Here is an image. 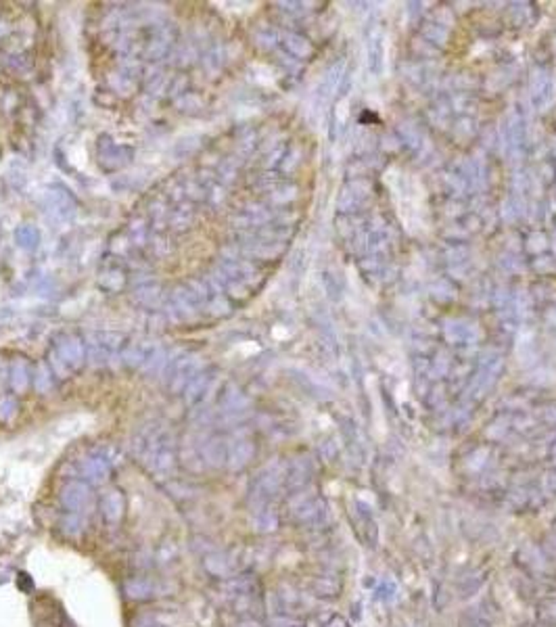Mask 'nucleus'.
Here are the masks:
<instances>
[{
  "label": "nucleus",
  "mask_w": 556,
  "mask_h": 627,
  "mask_svg": "<svg viewBox=\"0 0 556 627\" xmlns=\"http://www.w3.org/2000/svg\"><path fill=\"white\" fill-rule=\"evenodd\" d=\"M498 621V606L494 600H481L473 606H469L460 619L458 627H494Z\"/></svg>",
  "instance_id": "7ed1b4c3"
},
{
  "label": "nucleus",
  "mask_w": 556,
  "mask_h": 627,
  "mask_svg": "<svg viewBox=\"0 0 556 627\" xmlns=\"http://www.w3.org/2000/svg\"><path fill=\"white\" fill-rule=\"evenodd\" d=\"M63 531L67 533V536H71V538H78V536H82V531H84V521L80 519V515H67L65 519H63Z\"/></svg>",
  "instance_id": "4468645a"
},
{
  "label": "nucleus",
  "mask_w": 556,
  "mask_h": 627,
  "mask_svg": "<svg viewBox=\"0 0 556 627\" xmlns=\"http://www.w3.org/2000/svg\"><path fill=\"white\" fill-rule=\"evenodd\" d=\"M100 515L109 525H116L124 517V500L118 491H109L100 497Z\"/></svg>",
  "instance_id": "1a4fd4ad"
},
{
  "label": "nucleus",
  "mask_w": 556,
  "mask_h": 627,
  "mask_svg": "<svg viewBox=\"0 0 556 627\" xmlns=\"http://www.w3.org/2000/svg\"><path fill=\"white\" fill-rule=\"evenodd\" d=\"M322 627H350V625H348V621L341 615H332Z\"/></svg>",
  "instance_id": "f3484780"
},
{
  "label": "nucleus",
  "mask_w": 556,
  "mask_h": 627,
  "mask_svg": "<svg viewBox=\"0 0 556 627\" xmlns=\"http://www.w3.org/2000/svg\"><path fill=\"white\" fill-rule=\"evenodd\" d=\"M203 567L213 577L228 579V577H233V573L237 569V563H235V558L228 552H211V554L205 556Z\"/></svg>",
  "instance_id": "39448f33"
},
{
  "label": "nucleus",
  "mask_w": 556,
  "mask_h": 627,
  "mask_svg": "<svg viewBox=\"0 0 556 627\" xmlns=\"http://www.w3.org/2000/svg\"><path fill=\"white\" fill-rule=\"evenodd\" d=\"M253 529L260 533H272L278 529V513L264 506L253 511Z\"/></svg>",
  "instance_id": "9d476101"
},
{
  "label": "nucleus",
  "mask_w": 556,
  "mask_h": 627,
  "mask_svg": "<svg viewBox=\"0 0 556 627\" xmlns=\"http://www.w3.org/2000/svg\"><path fill=\"white\" fill-rule=\"evenodd\" d=\"M517 563L521 567V571H525L527 577H533V579H544L548 581L552 577V560L550 556L544 552L541 546H535V544H525L517 550Z\"/></svg>",
  "instance_id": "f257e3e1"
},
{
  "label": "nucleus",
  "mask_w": 556,
  "mask_h": 627,
  "mask_svg": "<svg viewBox=\"0 0 556 627\" xmlns=\"http://www.w3.org/2000/svg\"><path fill=\"white\" fill-rule=\"evenodd\" d=\"M508 504H510V509H514L517 513L529 509V506H531V493H529V489H525V487L512 489V491L508 493Z\"/></svg>",
  "instance_id": "ddd939ff"
},
{
  "label": "nucleus",
  "mask_w": 556,
  "mask_h": 627,
  "mask_svg": "<svg viewBox=\"0 0 556 627\" xmlns=\"http://www.w3.org/2000/svg\"><path fill=\"white\" fill-rule=\"evenodd\" d=\"M63 504L71 515H88L92 495L84 485H69L67 489H63Z\"/></svg>",
  "instance_id": "20e7f679"
},
{
  "label": "nucleus",
  "mask_w": 556,
  "mask_h": 627,
  "mask_svg": "<svg viewBox=\"0 0 556 627\" xmlns=\"http://www.w3.org/2000/svg\"><path fill=\"white\" fill-rule=\"evenodd\" d=\"M270 627H305V621H301L293 615H278L272 619Z\"/></svg>",
  "instance_id": "2eb2a0df"
},
{
  "label": "nucleus",
  "mask_w": 556,
  "mask_h": 627,
  "mask_svg": "<svg viewBox=\"0 0 556 627\" xmlns=\"http://www.w3.org/2000/svg\"><path fill=\"white\" fill-rule=\"evenodd\" d=\"M124 592L130 600H151L161 594V585L151 577H138L124 583Z\"/></svg>",
  "instance_id": "0eeeda50"
},
{
  "label": "nucleus",
  "mask_w": 556,
  "mask_h": 627,
  "mask_svg": "<svg viewBox=\"0 0 556 627\" xmlns=\"http://www.w3.org/2000/svg\"><path fill=\"white\" fill-rule=\"evenodd\" d=\"M552 531L556 533V519H554V525H552Z\"/></svg>",
  "instance_id": "aec40b11"
},
{
  "label": "nucleus",
  "mask_w": 556,
  "mask_h": 627,
  "mask_svg": "<svg viewBox=\"0 0 556 627\" xmlns=\"http://www.w3.org/2000/svg\"><path fill=\"white\" fill-rule=\"evenodd\" d=\"M136 627H168V625H163V623H157V621L149 619V621H138V623H136Z\"/></svg>",
  "instance_id": "a211bd4d"
},
{
  "label": "nucleus",
  "mask_w": 556,
  "mask_h": 627,
  "mask_svg": "<svg viewBox=\"0 0 556 627\" xmlns=\"http://www.w3.org/2000/svg\"><path fill=\"white\" fill-rule=\"evenodd\" d=\"M535 612L541 625L556 627V598H539Z\"/></svg>",
  "instance_id": "9b49d317"
},
{
  "label": "nucleus",
  "mask_w": 556,
  "mask_h": 627,
  "mask_svg": "<svg viewBox=\"0 0 556 627\" xmlns=\"http://www.w3.org/2000/svg\"><path fill=\"white\" fill-rule=\"evenodd\" d=\"M546 487H548L550 493H556V475H550V477L546 479Z\"/></svg>",
  "instance_id": "6ab92c4d"
},
{
  "label": "nucleus",
  "mask_w": 556,
  "mask_h": 627,
  "mask_svg": "<svg viewBox=\"0 0 556 627\" xmlns=\"http://www.w3.org/2000/svg\"><path fill=\"white\" fill-rule=\"evenodd\" d=\"M310 592L322 600H335L341 596V583L335 575H316L310 579Z\"/></svg>",
  "instance_id": "6e6552de"
},
{
  "label": "nucleus",
  "mask_w": 556,
  "mask_h": 627,
  "mask_svg": "<svg viewBox=\"0 0 556 627\" xmlns=\"http://www.w3.org/2000/svg\"><path fill=\"white\" fill-rule=\"evenodd\" d=\"M541 548H544V552L550 556V560H556V533H554V531H550V533L546 536V544H544Z\"/></svg>",
  "instance_id": "dca6fc26"
},
{
  "label": "nucleus",
  "mask_w": 556,
  "mask_h": 627,
  "mask_svg": "<svg viewBox=\"0 0 556 627\" xmlns=\"http://www.w3.org/2000/svg\"><path fill=\"white\" fill-rule=\"evenodd\" d=\"M291 513H293L295 523L305 529H324L330 521V511L326 506V502L320 497L305 500L301 506H297Z\"/></svg>",
  "instance_id": "f03ea898"
},
{
  "label": "nucleus",
  "mask_w": 556,
  "mask_h": 627,
  "mask_svg": "<svg viewBox=\"0 0 556 627\" xmlns=\"http://www.w3.org/2000/svg\"><path fill=\"white\" fill-rule=\"evenodd\" d=\"M487 575H490V569L485 567H477V569H469L467 573H463L456 581V590L463 598H469L473 594H477L485 581H487Z\"/></svg>",
  "instance_id": "423d86ee"
},
{
  "label": "nucleus",
  "mask_w": 556,
  "mask_h": 627,
  "mask_svg": "<svg viewBox=\"0 0 556 627\" xmlns=\"http://www.w3.org/2000/svg\"><path fill=\"white\" fill-rule=\"evenodd\" d=\"M276 596H278V602H280V608L285 615H289V610L301 606V594L291 585H283Z\"/></svg>",
  "instance_id": "f8f14e48"
}]
</instances>
